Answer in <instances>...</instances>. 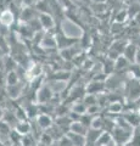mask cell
I'll return each mask as SVG.
<instances>
[{
	"label": "cell",
	"mask_w": 140,
	"mask_h": 146,
	"mask_svg": "<svg viewBox=\"0 0 140 146\" xmlns=\"http://www.w3.org/2000/svg\"><path fill=\"white\" fill-rule=\"evenodd\" d=\"M32 1H33V0H25V3H26V4H31Z\"/></svg>",
	"instance_id": "5"
},
{
	"label": "cell",
	"mask_w": 140,
	"mask_h": 146,
	"mask_svg": "<svg viewBox=\"0 0 140 146\" xmlns=\"http://www.w3.org/2000/svg\"><path fill=\"white\" fill-rule=\"evenodd\" d=\"M40 21H42V23H43L44 27H51L52 26V20L48 15H42Z\"/></svg>",
	"instance_id": "4"
},
{
	"label": "cell",
	"mask_w": 140,
	"mask_h": 146,
	"mask_svg": "<svg viewBox=\"0 0 140 146\" xmlns=\"http://www.w3.org/2000/svg\"><path fill=\"white\" fill-rule=\"evenodd\" d=\"M39 73H40V67L38 65H34L32 67V70H29L28 72H27V77H28L29 79H33L37 76H39Z\"/></svg>",
	"instance_id": "2"
},
{
	"label": "cell",
	"mask_w": 140,
	"mask_h": 146,
	"mask_svg": "<svg viewBox=\"0 0 140 146\" xmlns=\"http://www.w3.org/2000/svg\"><path fill=\"white\" fill-rule=\"evenodd\" d=\"M7 83H9V85H16L17 84V74H16V72H10L7 74Z\"/></svg>",
	"instance_id": "3"
},
{
	"label": "cell",
	"mask_w": 140,
	"mask_h": 146,
	"mask_svg": "<svg viewBox=\"0 0 140 146\" xmlns=\"http://www.w3.org/2000/svg\"><path fill=\"white\" fill-rule=\"evenodd\" d=\"M0 22H1V25L4 26H10L12 22H13V15L11 11H4L1 15H0Z\"/></svg>",
	"instance_id": "1"
}]
</instances>
